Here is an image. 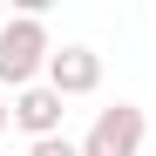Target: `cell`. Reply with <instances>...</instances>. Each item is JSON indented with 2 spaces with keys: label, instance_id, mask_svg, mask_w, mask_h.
I'll use <instances>...</instances> for the list:
<instances>
[{
  "label": "cell",
  "instance_id": "1",
  "mask_svg": "<svg viewBox=\"0 0 156 156\" xmlns=\"http://www.w3.org/2000/svg\"><path fill=\"white\" fill-rule=\"evenodd\" d=\"M55 48H48V27L27 14H14L0 27V88H34V75H48Z\"/></svg>",
  "mask_w": 156,
  "mask_h": 156
},
{
  "label": "cell",
  "instance_id": "2",
  "mask_svg": "<svg viewBox=\"0 0 156 156\" xmlns=\"http://www.w3.org/2000/svg\"><path fill=\"white\" fill-rule=\"evenodd\" d=\"M143 136H149L143 109H136V102H115V109H102V115H95V129L82 136V156H136V149H143Z\"/></svg>",
  "mask_w": 156,
  "mask_h": 156
},
{
  "label": "cell",
  "instance_id": "3",
  "mask_svg": "<svg viewBox=\"0 0 156 156\" xmlns=\"http://www.w3.org/2000/svg\"><path fill=\"white\" fill-rule=\"evenodd\" d=\"M48 88H55L61 102L95 95V88H102V55H95V48H82V41L55 48V61H48Z\"/></svg>",
  "mask_w": 156,
  "mask_h": 156
},
{
  "label": "cell",
  "instance_id": "4",
  "mask_svg": "<svg viewBox=\"0 0 156 156\" xmlns=\"http://www.w3.org/2000/svg\"><path fill=\"white\" fill-rule=\"evenodd\" d=\"M61 115H68V102L48 88V82H34V88H20V95H14V129H27L34 143L61 136Z\"/></svg>",
  "mask_w": 156,
  "mask_h": 156
},
{
  "label": "cell",
  "instance_id": "5",
  "mask_svg": "<svg viewBox=\"0 0 156 156\" xmlns=\"http://www.w3.org/2000/svg\"><path fill=\"white\" fill-rule=\"evenodd\" d=\"M27 156H82V143H68V136H48V143H27Z\"/></svg>",
  "mask_w": 156,
  "mask_h": 156
},
{
  "label": "cell",
  "instance_id": "6",
  "mask_svg": "<svg viewBox=\"0 0 156 156\" xmlns=\"http://www.w3.org/2000/svg\"><path fill=\"white\" fill-rule=\"evenodd\" d=\"M7 122H14V102H7V95H0V136H7Z\"/></svg>",
  "mask_w": 156,
  "mask_h": 156
}]
</instances>
